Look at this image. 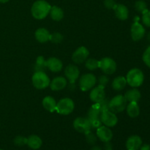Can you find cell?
<instances>
[{"label":"cell","mask_w":150,"mask_h":150,"mask_svg":"<svg viewBox=\"0 0 150 150\" xmlns=\"http://www.w3.org/2000/svg\"><path fill=\"white\" fill-rule=\"evenodd\" d=\"M135 8L139 13H142L143 14L145 11L147 10V5L146 2L143 0H139L135 4Z\"/></svg>","instance_id":"obj_29"},{"label":"cell","mask_w":150,"mask_h":150,"mask_svg":"<svg viewBox=\"0 0 150 150\" xmlns=\"http://www.w3.org/2000/svg\"><path fill=\"white\" fill-rule=\"evenodd\" d=\"M50 36H51L50 32L45 28H40L35 32V38L38 42L41 43H44L50 40Z\"/></svg>","instance_id":"obj_20"},{"label":"cell","mask_w":150,"mask_h":150,"mask_svg":"<svg viewBox=\"0 0 150 150\" xmlns=\"http://www.w3.org/2000/svg\"><path fill=\"white\" fill-rule=\"evenodd\" d=\"M140 150H150V146L149 144H144L142 145L140 147Z\"/></svg>","instance_id":"obj_38"},{"label":"cell","mask_w":150,"mask_h":150,"mask_svg":"<svg viewBox=\"0 0 150 150\" xmlns=\"http://www.w3.org/2000/svg\"><path fill=\"white\" fill-rule=\"evenodd\" d=\"M86 142L89 144H95L97 142V137L92 133V132H89V133H86Z\"/></svg>","instance_id":"obj_34"},{"label":"cell","mask_w":150,"mask_h":150,"mask_svg":"<svg viewBox=\"0 0 150 150\" xmlns=\"http://www.w3.org/2000/svg\"><path fill=\"white\" fill-rule=\"evenodd\" d=\"M142 21L145 26L150 27V10H146L143 13Z\"/></svg>","instance_id":"obj_33"},{"label":"cell","mask_w":150,"mask_h":150,"mask_svg":"<svg viewBox=\"0 0 150 150\" xmlns=\"http://www.w3.org/2000/svg\"><path fill=\"white\" fill-rule=\"evenodd\" d=\"M67 80L62 76H58L53 79L50 83V87L53 91H60L64 89L67 86Z\"/></svg>","instance_id":"obj_18"},{"label":"cell","mask_w":150,"mask_h":150,"mask_svg":"<svg viewBox=\"0 0 150 150\" xmlns=\"http://www.w3.org/2000/svg\"><path fill=\"white\" fill-rule=\"evenodd\" d=\"M64 75L70 83H74L79 78L80 71L77 66L75 64H69L65 68Z\"/></svg>","instance_id":"obj_13"},{"label":"cell","mask_w":150,"mask_h":150,"mask_svg":"<svg viewBox=\"0 0 150 150\" xmlns=\"http://www.w3.org/2000/svg\"><path fill=\"white\" fill-rule=\"evenodd\" d=\"M96 82L97 79L95 75L92 74V73H86V74L82 75L79 80L80 89L83 92L90 90L95 86Z\"/></svg>","instance_id":"obj_7"},{"label":"cell","mask_w":150,"mask_h":150,"mask_svg":"<svg viewBox=\"0 0 150 150\" xmlns=\"http://www.w3.org/2000/svg\"><path fill=\"white\" fill-rule=\"evenodd\" d=\"M89 98L95 103H99L105 98V93L104 87L99 86L93 87L89 94Z\"/></svg>","instance_id":"obj_12"},{"label":"cell","mask_w":150,"mask_h":150,"mask_svg":"<svg viewBox=\"0 0 150 150\" xmlns=\"http://www.w3.org/2000/svg\"><path fill=\"white\" fill-rule=\"evenodd\" d=\"M8 1H9V0H0V2H1V3H6V2H7Z\"/></svg>","instance_id":"obj_40"},{"label":"cell","mask_w":150,"mask_h":150,"mask_svg":"<svg viewBox=\"0 0 150 150\" xmlns=\"http://www.w3.org/2000/svg\"><path fill=\"white\" fill-rule=\"evenodd\" d=\"M100 108L101 111H105L107 110H109V100L107 99H104L103 100L99 103Z\"/></svg>","instance_id":"obj_35"},{"label":"cell","mask_w":150,"mask_h":150,"mask_svg":"<svg viewBox=\"0 0 150 150\" xmlns=\"http://www.w3.org/2000/svg\"><path fill=\"white\" fill-rule=\"evenodd\" d=\"M0 150H3V149H0Z\"/></svg>","instance_id":"obj_41"},{"label":"cell","mask_w":150,"mask_h":150,"mask_svg":"<svg viewBox=\"0 0 150 150\" xmlns=\"http://www.w3.org/2000/svg\"><path fill=\"white\" fill-rule=\"evenodd\" d=\"M127 102L124 95H117L109 100V110L115 114L122 112L126 108Z\"/></svg>","instance_id":"obj_5"},{"label":"cell","mask_w":150,"mask_h":150,"mask_svg":"<svg viewBox=\"0 0 150 150\" xmlns=\"http://www.w3.org/2000/svg\"><path fill=\"white\" fill-rule=\"evenodd\" d=\"M144 73L140 69L133 68L131 69L127 73L126 76L127 83H128L130 86L133 88H136L140 86L144 83Z\"/></svg>","instance_id":"obj_3"},{"label":"cell","mask_w":150,"mask_h":150,"mask_svg":"<svg viewBox=\"0 0 150 150\" xmlns=\"http://www.w3.org/2000/svg\"><path fill=\"white\" fill-rule=\"evenodd\" d=\"M110 150H112V149H110Z\"/></svg>","instance_id":"obj_42"},{"label":"cell","mask_w":150,"mask_h":150,"mask_svg":"<svg viewBox=\"0 0 150 150\" xmlns=\"http://www.w3.org/2000/svg\"><path fill=\"white\" fill-rule=\"evenodd\" d=\"M100 119L102 124L108 127H114L118 122V118L116 116V114L110 110L103 111L100 116Z\"/></svg>","instance_id":"obj_10"},{"label":"cell","mask_w":150,"mask_h":150,"mask_svg":"<svg viewBox=\"0 0 150 150\" xmlns=\"http://www.w3.org/2000/svg\"><path fill=\"white\" fill-rule=\"evenodd\" d=\"M126 109H127V115L131 118H136L140 114V108L138 105V103L130 102L126 106Z\"/></svg>","instance_id":"obj_24"},{"label":"cell","mask_w":150,"mask_h":150,"mask_svg":"<svg viewBox=\"0 0 150 150\" xmlns=\"http://www.w3.org/2000/svg\"><path fill=\"white\" fill-rule=\"evenodd\" d=\"M75 108V104L73 100L65 98L60 100L57 104L56 111L62 115H68L71 114Z\"/></svg>","instance_id":"obj_6"},{"label":"cell","mask_w":150,"mask_h":150,"mask_svg":"<svg viewBox=\"0 0 150 150\" xmlns=\"http://www.w3.org/2000/svg\"><path fill=\"white\" fill-rule=\"evenodd\" d=\"M142 145V139L140 136H131L126 142V148L127 150H139Z\"/></svg>","instance_id":"obj_16"},{"label":"cell","mask_w":150,"mask_h":150,"mask_svg":"<svg viewBox=\"0 0 150 150\" xmlns=\"http://www.w3.org/2000/svg\"><path fill=\"white\" fill-rule=\"evenodd\" d=\"M46 67V60H45L44 57H42V56L38 57L37 58L36 63H35V72H44Z\"/></svg>","instance_id":"obj_27"},{"label":"cell","mask_w":150,"mask_h":150,"mask_svg":"<svg viewBox=\"0 0 150 150\" xmlns=\"http://www.w3.org/2000/svg\"><path fill=\"white\" fill-rule=\"evenodd\" d=\"M91 150H102V149H101V148L100 147V146H93L92 149H91Z\"/></svg>","instance_id":"obj_39"},{"label":"cell","mask_w":150,"mask_h":150,"mask_svg":"<svg viewBox=\"0 0 150 150\" xmlns=\"http://www.w3.org/2000/svg\"><path fill=\"white\" fill-rule=\"evenodd\" d=\"M73 127L78 132L84 134L90 132L92 129L89 120L84 117L76 118L73 122Z\"/></svg>","instance_id":"obj_9"},{"label":"cell","mask_w":150,"mask_h":150,"mask_svg":"<svg viewBox=\"0 0 150 150\" xmlns=\"http://www.w3.org/2000/svg\"><path fill=\"white\" fill-rule=\"evenodd\" d=\"M51 6L49 3L45 0H38L36 1L32 5L31 9V13L35 18L41 20L43 19L49 14Z\"/></svg>","instance_id":"obj_1"},{"label":"cell","mask_w":150,"mask_h":150,"mask_svg":"<svg viewBox=\"0 0 150 150\" xmlns=\"http://www.w3.org/2000/svg\"><path fill=\"white\" fill-rule=\"evenodd\" d=\"M108 78L105 75H103L100 77L99 78V80H98V82H99V86H103V87L105 88V86L108 84Z\"/></svg>","instance_id":"obj_36"},{"label":"cell","mask_w":150,"mask_h":150,"mask_svg":"<svg viewBox=\"0 0 150 150\" xmlns=\"http://www.w3.org/2000/svg\"><path fill=\"white\" fill-rule=\"evenodd\" d=\"M97 137L104 142H111L113 138V133L111 129L105 125H101L98 128H97Z\"/></svg>","instance_id":"obj_15"},{"label":"cell","mask_w":150,"mask_h":150,"mask_svg":"<svg viewBox=\"0 0 150 150\" xmlns=\"http://www.w3.org/2000/svg\"><path fill=\"white\" fill-rule=\"evenodd\" d=\"M51 18L54 21H59L64 17V12L60 7H57V6H53L51 7V10L49 13Z\"/></svg>","instance_id":"obj_26"},{"label":"cell","mask_w":150,"mask_h":150,"mask_svg":"<svg viewBox=\"0 0 150 150\" xmlns=\"http://www.w3.org/2000/svg\"><path fill=\"white\" fill-rule=\"evenodd\" d=\"M63 40V36L59 32H55L54 34H51L50 36V40L52 41L54 43H59L62 42Z\"/></svg>","instance_id":"obj_31"},{"label":"cell","mask_w":150,"mask_h":150,"mask_svg":"<svg viewBox=\"0 0 150 150\" xmlns=\"http://www.w3.org/2000/svg\"><path fill=\"white\" fill-rule=\"evenodd\" d=\"M32 84L36 89H43L49 86L51 81L45 72H35L32 77Z\"/></svg>","instance_id":"obj_4"},{"label":"cell","mask_w":150,"mask_h":150,"mask_svg":"<svg viewBox=\"0 0 150 150\" xmlns=\"http://www.w3.org/2000/svg\"><path fill=\"white\" fill-rule=\"evenodd\" d=\"M127 84L126 78L124 76H118L115 78L112 82V88L116 91H121L124 89Z\"/></svg>","instance_id":"obj_25"},{"label":"cell","mask_w":150,"mask_h":150,"mask_svg":"<svg viewBox=\"0 0 150 150\" xmlns=\"http://www.w3.org/2000/svg\"><path fill=\"white\" fill-rule=\"evenodd\" d=\"M89 52L84 46H81L74 51L72 55V59L76 64H81L85 62L89 57Z\"/></svg>","instance_id":"obj_11"},{"label":"cell","mask_w":150,"mask_h":150,"mask_svg":"<svg viewBox=\"0 0 150 150\" xmlns=\"http://www.w3.org/2000/svg\"><path fill=\"white\" fill-rule=\"evenodd\" d=\"M102 114L99 103H95L89 108L86 118L89 120L91 127L97 129L102 125L100 116Z\"/></svg>","instance_id":"obj_2"},{"label":"cell","mask_w":150,"mask_h":150,"mask_svg":"<svg viewBox=\"0 0 150 150\" xmlns=\"http://www.w3.org/2000/svg\"><path fill=\"white\" fill-rule=\"evenodd\" d=\"M99 68L105 74H113L117 70V63L113 59L105 57L99 61Z\"/></svg>","instance_id":"obj_8"},{"label":"cell","mask_w":150,"mask_h":150,"mask_svg":"<svg viewBox=\"0 0 150 150\" xmlns=\"http://www.w3.org/2000/svg\"><path fill=\"white\" fill-rule=\"evenodd\" d=\"M131 38L134 41H139L144 37L145 29L140 23L135 22L131 26Z\"/></svg>","instance_id":"obj_14"},{"label":"cell","mask_w":150,"mask_h":150,"mask_svg":"<svg viewBox=\"0 0 150 150\" xmlns=\"http://www.w3.org/2000/svg\"><path fill=\"white\" fill-rule=\"evenodd\" d=\"M46 67L49 69L51 71L54 73L61 71L63 67V63L59 59L56 57H50L46 60Z\"/></svg>","instance_id":"obj_17"},{"label":"cell","mask_w":150,"mask_h":150,"mask_svg":"<svg viewBox=\"0 0 150 150\" xmlns=\"http://www.w3.org/2000/svg\"><path fill=\"white\" fill-rule=\"evenodd\" d=\"M42 106L49 112H54L56 111L57 108V102H56L55 99L51 96H46L43 98L42 100Z\"/></svg>","instance_id":"obj_21"},{"label":"cell","mask_w":150,"mask_h":150,"mask_svg":"<svg viewBox=\"0 0 150 150\" xmlns=\"http://www.w3.org/2000/svg\"><path fill=\"white\" fill-rule=\"evenodd\" d=\"M143 61L147 67L150 68V46L148 47L143 54Z\"/></svg>","instance_id":"obj_32"},{"label":"cell","mask_w":150,"mask_h":150,"mask_svg":"<svg viewBox=\"0 0 150 150\" xmlns=\"http://www.w3.org/2000/svg\"><path fill=\"white\" fill-rule=\"evenodd\" d=\"M42 139L36 135H32L27 138V144L29 148L32 149H38L42 146Z\"/></svg>","instance_id":"obj_23"},{"label":"cell","mask_w":150,"mask_h":150,"mask_svg":"<svg viewBox=\"0 0 150 150\" xmlns=\"http://www.w3.org/2000/svg\"><path fill=\"white\" fill-rule=\"evenodd\" d=\"M85 66L89 70H95L99 68V61L95 59H88L85 61Z\"/></svg>","instance_id":"obj_28"},{"label":"cell","mask_w":150,"mask_h":150,"mask_svg":"<svg viewBox=\"0 0 150 150\" xmlns=\"http://www.w3.org/2000/svg\"><path fill=\"white\" fill-rule=\"evenodd\" d=\"M125 98L128 102L138 103L141 99V92L137 89H132L127 91L125 94Z\"/></svg>","instance_id":"obj_22"},{"label":"cell","mask_w":150,"mask_h":150,"mask_svg":"<svg viewBox=\"0 0 150 150\" xmlns=\"http://www.w3.org/2000/svg\"><path fill=\"white\" fill-rule=\"evenodd\" d=\"M14 144L16 146H22L27 144V138H25L22 136H18L14 139Z\"/></svg>","instance_id":"obj_30"},{"label":"cell","mask_w":150,"mask_h":150,"mask_svg":"<svg viewBox=\"0 0 150 150\" xmlns=\"http://www.w3.org/2000/svg\"><path fill=\"white\" fill-rule=\"evenodd\" d=\"M114 10L115 11V14L117 18L121 21H125L127 19L129 16V11L125 5L122 4H116Z\"/></svg>","instance_id":"obj_19"},{"label":"cell","mask_w":150,"mask_h":150,"mask_svg":"<svg viewBox=\"0 0 150 150\" xmlns=\"http://www.w3.org/2000/svg\"><path fill=\"white\" fill-rule=\"evenodd\" d=\"M116 4H117L114 0H105L104 1V5L108 9H114Z\"/></svg>","instance_id":"obj_37"}]
</instances>
